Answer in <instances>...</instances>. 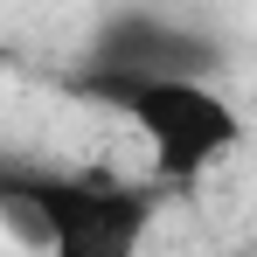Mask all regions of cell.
I'll list each match as a JSON object with an SVG mask.
<instances>
[{
	"label": "cell",
	"instance_id": "6da1fadb",
	"mask_svg": "<svg viewBox=\"0 0 257 257\" xmlns=\"http://www.w3.org/2000/svg\"><path fill=\"white\" fill-rule=\"evenodd\" d=\"M0 222L35 257H146L160 188L104 167H49L0 153Z\"/></svg>",
	"mask_w": 257,
	"mask_h": 257
},
{
	"label": "cell",
	"instance_id": "7a4b0ae2",
	"mask_svg": "<svg viewBox=\"0 0 257 257\" xmlns=\"http://www.w3.org/2000/svg\"><path fill=\"white\" fill-rule=\"evenodd\" d=\"M90 104L118 111L146 153H153V188L160 195H195L215 160L243 146V111L209 84V77H153V84H118L97 90Z\"/></svg>",
	"mask_w": 257,
	"mask_h": 257
},
{
	"label": "cell",
	"instance_id": "3957f363",
	"mask_svg": "<svg viewBox=\"0 0 257 257\" xmlns=\"http://www.w3.org/2000/svg\"><path fill=\"white\" fill-rule=\"evenodd\" d=\"M222 70V49L174 21V14H153V7H125L111 21H97V35L84 49V70L70 77V97H97V90L118 84H153V77H215Z\"/></svg>",
	"mask_w": 257,
	"mask_h": 257
},
{
	"label": "cell",
	"instance_id": "277c9868",
	"mask_svg": "<svg viewBox=\"0 0 257 257\" xmlns=\"http://www.w3.org/2000/svg\"><path fill=\"white\" fill-rule=\"evenodd\" d=\"M222 257H257V243H236V250H222Z\"/></svg>",
	"mask_w": 257,
	"mask_h": 257
}]
</instances>
